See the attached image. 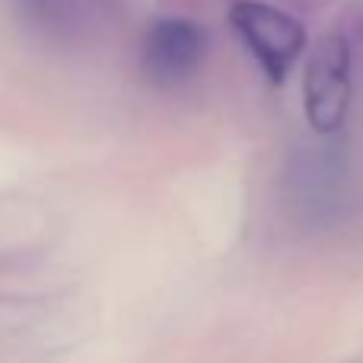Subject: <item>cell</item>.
<instances>
[{
    "instance_id": "cell-5",
    "label": "cell",
    "mask_w": 363,
    "mask_h": 363,
    "mask_svg": "<svg viewBox=\"0 0 363 363\" xmlns=\"http://www.w3.org/2000/svg\"><path fill=\"white\" fill-rule=\"evenodd\" d=\"M13 4L32 29L55 38L77 35L93 13L83 0H13Z\"/></svg>"
},
{
    "instance_id": "cell-2",
    "label": "cell",
    "mask_w": 363,
    "mask_h": 363,
    "mask_svg": "<svg viewBox=\"0 0 363 363\" xmlns=\"http://www.w3.org/2000/svg\"><path fill=\"white\" fill-rule=\"evenodd\" d=\"M351 42L341 32H328L315 42L303 74V112L319 138H335L351 108Z\"/></svg>"
},
{
    "instance_id": "cell-3",
    "label": "cell",
    "mask_w": 363,
    "mask_h": 363,
    "mask_svg": "<svg viewBox=\"0 0 363 363\" xmlns=\"http://www.w3.org/2000/svg\"><path fill=\"white\" fill-rule=\"evenodd\" d=\"M230 26L271 83H284L306 48V29L296 16L262 0H236Z\"/></svg>"
},
{
    "instance_id": "cell-1",
    "label": "cell",
    "mask_w": 363,
    "mask_h": 363,
    "mask_svg": "<svg viewBox=\"0 0 363 363\" xmlns=\"http://www.w3.org/2000/svg\"><path fill=\"white\" fill-rule=\"evenodd\" d=\"M277 194L287 220L300 230H328L351 201V157L345 140L319 138L300 140L284 157Z\"/></svg>"
},
{
    "instance_id": "cell-6",
    "label": "cell",
    "mask_w": 363,
    "mask_h": 363,
    "mask_svg": "<svg viewBox=\"0 0 363 363\" xmlns=\"http://www.w3.org/2000/svg\"><path fill=\"white\" fill-rule=\"evenodd\" d=\"M83 4H86V6H89V10H96V6H106V4H108V0H83Z\"/></svg>"
},
{
    "instance_id": "cell-4",
    "label": "cell",
    "mask_w": 363,
    "mask_h": 363,
    "mask_svg": "<svg viewBox=\"0 0 363 363\" xmlns=\"http://www.w3.org/2000/svg\"><path fill=\"white\" fill-rule=\"evenodd\" d=\"M211 57V32L188 16L153 19L140 42V70L157 86H182Z\"/></svg>"
}]
</instances>
